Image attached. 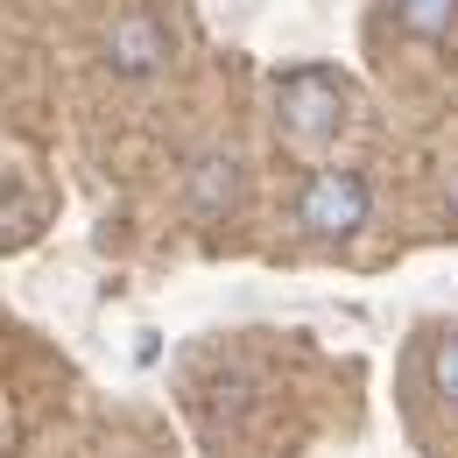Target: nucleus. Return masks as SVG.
<instances>
[{
  "instance_id": "1",
  "label": "nucleus",
  "mask_w": 458,
  "mask_h": 458,
  "mask_svg": "<svg viewBox=\"0 0 458 458\" xmlns=\"http://www.w3.org/2000/svg\"><path fill=\"white\" fill-rule=\"evenodd\" d=\"M276 114L296 141H332L345 120V85L332 71H289L283 85H276Z\"/></svg>"
},
{
  "instance_id": "2",
  "label": "nucleus",
  "mask_w": 458,
  "mask_h": 458,
  "mask_svg": "<svg viewBox=\"0 0 458 458\" xmlns=\"http://www.w3.org/2000/svg\"><path fill=\"white\" fill-rule=\"evenodd\" d=\"M296 219L318 233V240H345V233L367 226V176L360 170H318L296 198Z\"/></svg>"
},
{
  "instance_id": "3",
  "label": "nucleus",
  "mask_w": 458,
  "mask_h": 458,
  "mask_svg": "<svg viewBox=\"0 0 458 458\" xmlns=\"http://www.w3.org/2000/svg\"><path fill=\"white\" fill-rule=\"evenodd\" d=\"M106 43H114V64H120V71H156V64L170 57V43H163V29H156L148 14H120Z\"/></svg>"
},
{
  "instance_id": "4",
  "label": "nucleus",
  "mask_w": 458,
  "mask_h": 458,
  "mask_svg": "<svg viewBox=\"0 0 458 458\" xmlns=\"http://www.w3.org/2000/svg\"><path fill=\"white\" fill-rule=\"evenodd\" d=\"M395 29L423 36V43H445L458 29V0H395Z\"/></svg>"
},
{
  "instance_id": "5",
  "label": "nucleus",
  "mask_w": 458,
  "mask_h": 458,
  "mask_svg": "<svg viewBox=\"0 0 458 458\" xmlns=\"http://www.w3.org/2000/svg\"><path fill=\"white\" fill-rule=\"evenodd\" d=\"M430 381H437V395L458 402V332L452 339H437V352H430Z\"/></svg>"
}]
</instances>
